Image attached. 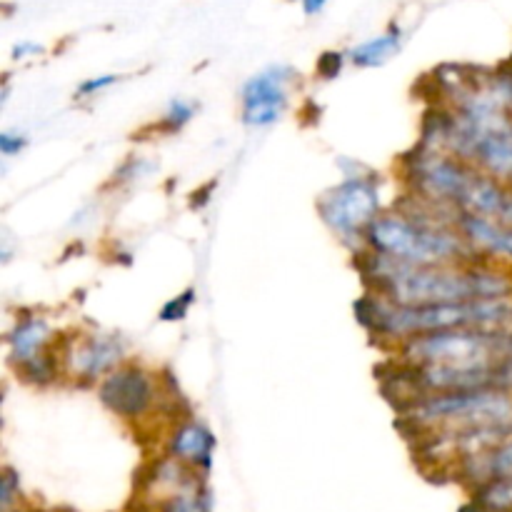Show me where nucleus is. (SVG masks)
Instances as JSON below:
<instances>
[{"label": "nucleus", "mask_w": 512, "mask_h": 512, "mask_svg": "<svg viewBox=\"0 0 512 512\" xmlns=\"http://www.w3.org/2000/svg\"><path fill=\"white\" fill-rule=\"evenodd\" d=\"M368 293L403 308L512 298V280L488 263L408 265L363 248L358 253Z\"/></svg>", "instance_id": "f257e3e1"}, {"label": "nucleus", "mask_w": 512, "mask_h": 512, "mask_svg": "<svg viewBox=\"0 0 512 512\" xmlns=\"http://www.w3.org/2000/svg\"><path fill=\"white\" fill-rule=\"evenodd\" d=\"M355 313H358V323L370 333L378 335L380 340H393L400 345L415 335L438 333V330L510 328L512 298L403 308V305L385 303L368 293L355 303Z\"/></svg>", "instance_id": "f03ea898"}, {"label": "nucleus", "mask_w": 512, "mask_h": 512, "mask_svg": "<svg viewBox=\"0 0 512 512\" xmlns=\"http://www.w3.org/2000/svg\"><path fill=\"white\" fill-rule=\"evenodd\" d=\"M398 355L413 368H498L512 358V330L453 328L415 335L398 345Z\"/></svg>", "instance_id": "7ed1b4c3"}, {"label": "nucleus", "mask_w": 512, "mask_h": 512, "mask_svg": "<svg viewBox=\"0 0 512 512\" xmlns=\"http://www.w3.org/2000/svg\"><path fill=\"white\" fill-rule=\"evenodd\" d=\"M318 213L348 248L363 250L370 225L383 215L378 180L373 175H345V180L320 195Z\"/></svg>", "instance_id": "20e7f679"}, {"label": "nucleus", "mask_w": 512, "mask_h": 512, "mask_svg": "<svg viewBox=\"0 0 512 512\" xmlns=\"http://www.w3.org/2000/svg\"><path fill=\"white\" fill-rule=\"evenodd\" d=\"M295 70L290 65H270L255 73L240 90L243 123L248 128H270L285 115Z\"/></svg>", "instance_id": "39448f33"}, {"label": "nucleus", "mask_w": 512, "mask_h": 512, "mask_svg": "<svg viewBox=\"0 0 512 512\" xmlns=\"http://www.w3.org/2000/svg\"><path fill=\"white\" fill-rule=\"evenodd\" d=\"M98 398L118 418H143L155 403L153 375L140 365H120L118 370L100 380Z\"/></svg>", "instance_id": "423d86ee"}, {"label": "nucleus", "mask_w": 512, "mask_h": 512, "mask_svg": "<svg viewBox=\"0 0 512 512\" xmlns=\"http://www.w3.org/2000/svg\"><path fill=\"white\" fill-rule=\"evenodd\" d=\"M125 345L118 335H88L68 353V363L78 378L93 380L105 378L120 368Z\"/></svg>", "instance_id": "0eeeda50"}, {"label": "nucleus", "mask_w": 512, "mask_h": 512, "mask_svg": "<svg viewBox=\"0 0 512 512\" xmlns=\"http://www.w3.org/2000/svg\"><path fill=\"white\" fill-rule=\"evenodd\" d=\"M455 228L460 230L470 248L478 253V258H495V260H512V228L500 223L495 218L485 215L458 213L455 215Z\"/></svg>", "instance_id": "6e6552de"}, {"label": "nucleus", "mask_w": 512, "mask_h": 512, "mask_svg": "<svg viewBox=\"0 0 512 512\" xmlns=\"http://www.w3.org/2000/svg\"><path fill=\"white\" fill-rule=\"evenodd\" d=\"M215 438L205 425L195 423V420H185L178 425L170 438V455L178 463L195 465V468H210V458H213Z\"/></svg>", "instance_id": "1a4fd4ad"}, {"label": "nucleus", "mask_w": 512, "mask_h": 512, "mask_svg": "<svg viewBox=\"0 0 512 512\" xmlns=\"http://www.w3.org/2000/svg\"><path fill=\"white\" fill-rule=\"evenodd\" d=\"M50 345V328L43 318H23L15 323V328L8 333V350L10 360L18 368L33 363L43 353H48Z\"/></svg>", "instance_id": "9d476101"}, {"label": "nucleus", "mask_w": 512, "mask_h": 512, "mask_svg": "<svg viewBox=\"0 0 512 512\" xmlns=\"http://www.w3.org/2000/svg\"><path fill=\"white\" fill-rule=\"evenodd\" d=\"M403 45V33L398 28L388 30V33L378 35V38H370L365 43L355 45L350 50V60H353L358 68H378V65L388 63L395 53Z\"/></svg>", "instance_id": "9b49d317"}, {"label": "nucleus", "mask_w": 512, "mask_h": 512, "mask_svg": "<svg viewBox=\"0 0 512 512\" xmlns=\"http://www.w3.org/2000/svg\"><path fill=\"white\" fill-rule=\"evenodd\" d=\"M18 370H20V375L28 380V383L48 385L58 378V360H55V355L48 350V353H43L40 358H35L33 363L23 365V368H18Z\"/></svg>", "instance_id": "f8f14e48"}, {"label": "nucleus", "mask_w": 512, "mask_h": 512, "mask_svg": "<svg viewBox=\"0 0 512 512\" xmlns=\"http://www.w3.org/2000/svg\"><path fill=\"white\" fill-rule=\"evenodd\" d=\"M193 115H195V103H188V100L183 98H175L163 115V130L165 133H178V130H183L185 125L190 123Z\"/></svg>", "instance_id": "ddd939ff"}, {"label": "nucleus", "mask_w": 512, "mask_h": 512, "mask_svg": "<svg viewBox=\"0 0 512 512\" xmlns=\"http://www.w3.org/2000/svg\"><path fill=\"white\" fill-rule=\"evenodd\" d=\"M193 290H185L183 295H178V298H173L170 303L163 305V310H160V320H165V323H175V320H183L185 313H188V308L193 305Z\"/></svg>", "instance_id": "4468645a"}, {"label": "nucleus", "mask_w": 512, "mask_h": 512, "mask_svg": "<svg viewBox=\"0 0 512 512\" xmlns=\"http://www.w3.org/2000/svg\"><path fill=\"white\" fill-rule=\"evenodd\" d=\"M15 498H20L18 475H15L10 468H5L3 478H0V503H3V512L13 510Z\"/></svg>", "instance_id": "2eb2a0df"}, {"label": "nucleus", "mask_w": 512, "mask_h": 512, "mask_svg": "<svg viewBox=\"0 0 512 512\" xmlns=\"http://www.w3.org/2000/svg\"><path fill=\"white\" fill-rule=\"evenodd\" d=\"M163 512H205L203 498L193 493H180L165 503Z\"/></svg>", "instance_id": "dca6fc26"}, {"label": "nucleus", "mask_w": 512, "mask_h": 512, "mask_svg": "<svg viewBox=\"0 0 512 512\" xmlns=\"http://www.w3.org/2000/svg\"><path fill=\"white\" fill-rule=\"evenodd\" d=\"M343 63H345V55L343 53H335V50H330V53L320 55L318 73L323 75L325 80H333V78H338L340 70H343Z\"/></svg>", "instance_id": "f3484780"}, {"label": "nucleus", "mask_w": 512, "mask_h": 512, "mask_svg": "<svg viewBox=\"0 0 512 512\" xmlns=\"http://www.w3.org/2000/svg\"><path fill=\"white\" fill-rule=\"evenodd\" d=\"M25 145H28V138H25L23 133H15V130H5V133H0V153H3L5 158L18 155Z\"/></svg>", "instance_id": "a211bd4d"}, {"label": "nucleus", "mask_w": 512, "mask_h": 512, "mask_svg": "<svg viewBox=\"0 0 512 512\" xmlns=\"http://www.w3.org/2000/svg\"><path fill=\"white\" fill-rule=\"evenodd\" d=\"M118 80V75H100V78H93V80H85V83L78 85V95H95L100 93V90L110 88V85Z\"/></svg>", "instance_id": "6ab92c4d"}, {"label": "nucleus", "mask_w": 512, "mask_h": 512, "mask_svg": "<svg viewBox=\"0 0 512 512\" xmlns=\"http://www.w3.org/2000/svg\"><path fill=\"white\" fill-rule=\"evenodd\" d=\"M40 45H35V43H20V45H15V50H13V58H25V55H35V53H40Z\"/></svg>", "instance_id": "aec40b11"}, {"label": "nucleus", "mask_w": 512, "mask_h": 512, "mask_svg": "<svg viewBox=\"0 0 512 512\" xmlns=\"http://www.w3.org/2000/svg\"><path fill=\"white\" fill-rule=\"evenodd\" d=\"M303 8L308 15H315L325 8V0H303Z\"/></svg>", "instance_id": "412c9836"}]
</instances>
